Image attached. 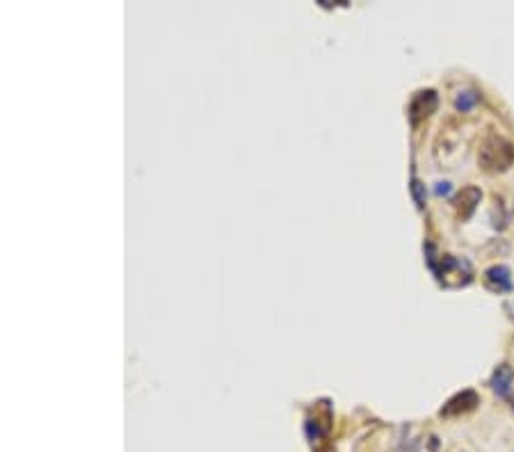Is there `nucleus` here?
Segmentation results:
<instances>
[{
    "mask_svg": "<svg viewBox=\"0 0 514 452\" xmlns=\"http://www.w3.org/2000/svg\"><path fill=\"white\" fill-rule=\"evenodd\" d=\"M475 404H478V393H475V391H462L455 398L448 400V402L444 404V409L439 413H442V415H459V413H466V411L475 409Z\"/></svg>",
    "mask_w": 514,
    "mask_h": 452,
    "instance_id": "20e7f679",
    "label": "nucleus"
},
{
    "mask_svg": "<svg viewBox=\"0 0 514 452\" xmlns=\"http://www.w3.org/2000/svg\"><path fill=\"white\" fill-rule=\"evenodd\" d=\"M475 103H478V94L471 90H464L455 96V107H457L459 112H468Z\"/></svg>",
    "mask_w": 514,
    "mask_h": 452,
    "instance_id": "0eeeda50",
    "label": "nucleus"
},
{
    "mask_svg": "<svg viewBox=\"0 0 514 452\" xmlns=\"http://www.w3.org/2000/svg\"><path fill=\"white\" fill-rule=\"evenodd\" d=\"M478 160L484 172H505L514 163V144L498 135H491L482 144Z\"/></svg>",
    "mask_w": 514,
    "mask_h": 452,
    "instance_id": "f257e3e1",
    "label": "nucleus"
},
{
    "mask_svg": "<svg viewBox=\"0 0 514 452\" xmlns=\"http://www.w3.org/2000/svg\"><path fill=\"white\" fill-rule=\"evenodd\" d=\"M512 382H514V370L508 366V363L498 366L494 370V375H491V389H494L496 395H501V398H505L512 391Z\"/></svg>",
    "mask_w": 514,
    "mask_h": 452,
    "instance_id": "423d86ee",
    "label": "nucleus"
},
{
    "mask_svg": "<svg viewBox=\"0 0 514 452\" xmlns=\"http://www.w3.org/2000/svg\"><path fill=\"white\" fill-rule=\"evenodd\" d=\"M400 452H421V450H418V446H416L414 441H409L407 446H402V448H400Z\"/></svg>",
    "mask_w": 514,
    "mask_h": 452,
    "instance_id": "1a4fd4ad",
    "label": "nucleus"
},
{
    "mask_svg": "<svg viewBox=\"0 0 514 452\" xmlns=\"http://www.w3.org/2000/svg\"><path fill=\"white\" fill-rule=\"evenodd\" d=\"M451 192V183H439V187H437V194L442 196V194H448Z\"/></svg>",
    "mask_w": 514,
    "mask_h": 452,
    "instance_id": "9d476101",
    "label": "nucleus"
},
{
    "mask_svg": "<svg viewBox=\"0 0 514 452\" xmlns=\"http://www.w3.org/2000/svg\"><path fill=\"white\" fill-rule=\"evenodd\" d=\"M437 105H439V96H437V92L435 90H425V92H418L416 96H414V101H411V105H409V116H411V121H421V119H425V116H430L432 112L437 110Z\"/></svg>",
    "mask_w": 514,
    "mask_h": 452,
    "instance_id": "f03ea898",
    "label": "nucleus"
},
{
    "mask_svg": "<svg viewBox=\"0 0 514 452\" xmlns=\"http://www.w3.org/2000/svg\"><path fill=\"white\" fill-rule=\"evenodd\" d=\"M411 194H414V201L418 208L425 206V185L421 183V181H411Z\"/></svg>",
    "mask_w": 514,
    "mask_h": 452,
    "instance_id": "6e6552de",
    "label": "nucleus"
},
{
    "mask_svg": "<svg viewBox=\"0 0 514 452\" xmlns=\"http://www.w3.org/2000/svg\"><path fill=\"white\" fill-rule=\"evenodd\" d=\"M484 286L494 293H510L512 290V274L505 265H491L489 269H484Z\"/></svg>",
    "mask_w": 514,
    "mask_h": 452,
    "instance_id": "7ed1b4c3",
    "label": "nucleus"
},
{
    "mask_svg": "<svg viewBox=\"0 0 514 452\" xmlns=\"http://www.w3.org/2000/svg\"><path fill=\"white\" fill-rule=\"evenodd\" d=\"M480 199H482V192L478 187L468 185V187L462 189V192L457 194V199H455V206H457V213H459L462 220H468V217H471V213L480 203Z\"/></svg>",
    "mask_w": 514,
    "mask_h": 452,
    "instance_id": "39448f33",
    "label": "nucleus"
}]
</instances>
